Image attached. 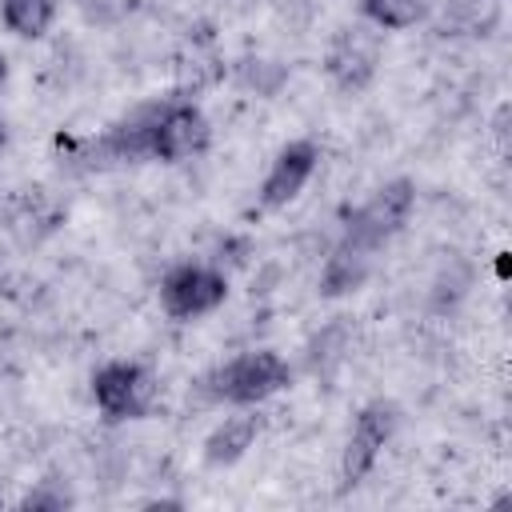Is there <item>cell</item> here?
<instances>
[{"label": "cell", "instance_id": "12", "mask_svg": "<svg viewBox=\"0 0 512 512\" xmlns=\"http://www.w3.org/2000/svg\"><path fill=\"white\" fill-rule=\"evenodd\" d=\"M360 12L388 32H404L424 20V0H360Z\"/></svg>", "mask_w": 512, "mask_h": 512}, {"label": "cell", "instance_id": "1", "mask_svg": "<svg viewBox=\"0 0 512 512\" xmlns=\"http://www.w3.org/2000/svg\"><path fill=\"white\" fill-rule=\"evenodd\" d=\"M288 364L280 352L272 348H256V352H244L228 364H220L212 376H208V396L212 400H228V404H260L268 400L272 392H280L288 384Z\"/></svg>", "mask_w": 512, "mask_h": 512}, {"label": "cell", "instance_id": "8", "mask_svg": "<svg viewBox=\"0 0 512 512\" xmlns=\"http://www.w3.org/2000/svg\"><path fill=\"white\" fill-rule=\"evenodd\" d=\"M328 76L340 84V88H364L376 72V44L360 32V28H344L336 36V44L328 48Z\"/></svg>", "mask_w": 512, "mask_h": 512}, {"label": "cell", "instance_id": "13", "mask_svg": "<svg viewBox=\"0 0 512 512\" xmlns=\"http://www.w3.org/2000/svg\"><path fill=\"white\" fill-rule=\"evenodd\" d=\"M68 504V492H52V488H36L20 500V508H64Z\"/></svg>", "mask_w": 512, "mask_h": 512}, {"label": "cell", "instance_id": "11", "mask_svg": "<svg viewBox=\"0 0 512 512\" xmlns=\"http://www.w3.org/2000/svg\"><path fill=\"white\" fill-rule=\"evenodd\" d=\"M56 16V0H0V20L12 36H24V40H36L48 32Z\"/></svg>", "mask_w": 512, "mask_h": 512}, {"label": "cell", "instance_id": "3", "mask_svg": "<svg viewBox=\"0 0 512 512\" xmlns=\"http://www.w3.org/2000/svg\"><path fill=\"white\" fill-rule=\"evenodd\" d=\"M92 400L108 420H140L156 400V380L132 360H112L92 376Z\"/></svg>", "mask_w": 512, "mask_h": 512}, {"label": "cell", "instance_id": "15", "mask_svg": "<svg viewBox=\"0 0 512 512\" xmlns=\"http://www.w3.org/2000/svg\"><path fill=\"white\" fill-rule=\"evenodd\" d=\"M0 148H4V120H0Z\"/></svg>", "mask_w": 512, "mask_h": 512}, {"label": "cell", "instance_id": "7", "mask_svg": "<svg viewBox=\"0 0 512 512\" xmlns=\"http://www.w3.org/2000/svg\"><path fill=\"white\" fill-rule=\"evenodd\" d=\"M316 160H320V152H316L312 140H292V144H284L280 156L272 160L264 184H260V204H264V208H288V204L304 192V184L312 180Z\"/></svg>", "mask_w": 512, "mask_h": 512}, {"label": "cell", "instance_id": "2", "mask_svg": "<svg viewBox=\"0 0 512 512\" xmlns=\"http://www.w3.org/2000/svg\"><path fill=\"white\" fill-rule=\"evenodd\" d=\"M412 208H416V184L404 180V176H396V180L380 184V188L352 212L344 240H352V244L376 252L380 244H388V240L408 224Z\"/></svg>", "mask_w": 512, "mask_h": 512}, {"label": "cell", "instance_id": "10", "mask_svg": "<svg viewBox=\"0 0 512 512\" xmlns=\"http://www.w3.org/2000/svg\"><path fill=\"white\" fill-rule=\"evenodd\" d=\"M256 436H260V416H256V412H232V416H224V424L208 436L204 460H208L212 468H228V464H236V460L256 444Z\"/></svg>", "mask_w": 512, "mask_h": 512}, {"label": "cell", "instance_id": "16", "mask_svg": "<svg viewBox=\"0 0 512 512\" xmlns=\"http://www.w3.org/2000/svg\"><path fill=\"white\" fill-rule=\"evenodd\" d=\"M0 504H4V496H0Z\"/></svg>", "mask_w": 512, "mask_h": 512}, {"label": "cell", "instance_id": "9", "mask_svg": "<svg viewBox=\"0 0 512 512\" xmlns=\"http://www.w3.org/2000/svg\"><path fill=\"white\" fill-rule=\"evenodd\" d=\"M372 256H376V252H368V248H360V244H352V240H340V244L328 252V260H324L320 292H324V296H348V292H356V288L368 280V272H372Z\"/></svg>", "mask_w": 512, "mask_h": 512}, {"label": "cell", "instance_id": "5", "mask_svg": "<svg viewBox=\"0 0 512 512\" xmlns=\"http://www.w3.org/2000/svg\"><path fill=\"white\" fill-rule=\"evenodd\" d=\"M392 432H396V408L388 400H372L368 408H360V416L348 432V444H344V460H340L344 484H356L376 468Z\"/></svg>", "mask_w": 512, "mask_h": 512}, {"label": "cell", "instance_id": "14", "mask_svg": "<svg viewBox=\"0 0 512 512\" xmlns=\"http://www.w3.org/2000/svg\"><path fill=\"white\" fill-rule=\"evenodd\" d=\"M4 76H8V60H4V52H0V84H4Z\"/></svg>", "mask_w": 512, "mask_h": 512}, {"label": "cell", "instance_id": "4", "mask_svg": "<svg viewBox=\"0 0 512 512\" xmlns=\"http://www.w3.org/2000/svg\"><path fill=\"white\" fill-rule=\"evenodd\" d=\"M224 296H228V276L208 268V264H176L160 280V308L172 320L208 316L224 304Z\"/></svg>", "mask_w": 512, "mask_h": 512}, {"label": "cell", "instance_id": "6", "mask_svg": "<svg viewBox=\"0 0 512 512\" xmlns=\"http://www.w3.org/2000/svg\"><path fill=\"white\" fill-rule=\"evenodd\" d=\"M208 148V120L196 104L188 100H176V104H164L156 124H152V144H148V156L156 160H192Z\"/></svg>", "mask_w": 512, "mask_h": 512}]
</instances>
